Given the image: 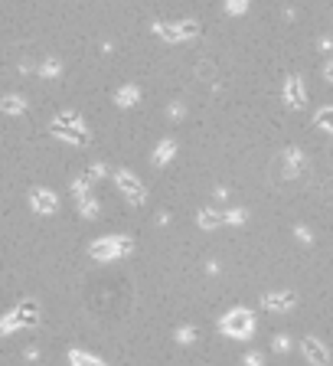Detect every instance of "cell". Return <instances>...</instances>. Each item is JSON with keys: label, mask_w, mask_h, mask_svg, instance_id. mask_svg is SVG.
I'll list each match as a JSON object with an SVG mask.
<instances>
[{"label": "cell", "mask_w": 333, "mask_h": 366, "mask_svg": "<svg viewBox=\"0 0 333 366\" xmlns=\"http://www.w3.org/2000/svg\"><path fill=\"white\" fill-rule=\"evenodd\" d=\"M222 216H226V226H245L252 213L245 206H232V209H222Z\"/></svg>", "instance_id": "8fae6325"}, {"label": "cell", "mask_w": 333, "mask_h": 366, "mask_svg": "<svg viewBox=\"0 0 333 366\" xmlns=\"http://www.w3.org/2000/svg\"><path fill=\"white\" fill-rule=\"evenodd\" d=\"M324 79H327V82H333V59L324 66Z\"/></svg>", "instance_id": "7402d4cb"}, {"label": "cell", "mask_w": 333, "mask_h": 366, "mask_svg": "<svg viewBox=\"0 0 333 366\" xmlns=\"http://www.w3.org/2000/svg\"><path fill=\"white\" fill-rule=\"evenodd\" d=\"M166 114H170V118H180V114H183V105H180V102H170V108H166Z\"/></svg>", "instance_id": "ffe728a7"}, {"label": "cell", "mask_w": 333, "mask_h": 366, "mask_svg": "<svg viewBox=\"0 0 333 366\" xmlns=\"http://www.w3.org/2000/svg\"><path fill=\"white\" fill-rule=\"evenodd\" d=\"M226 10L232 16H242L245 10H249V0H226Z\"/></svg>", "instance_id": "e0dca14e"}, {"label": "cell", "mask_w": 333, "mask_h": 366, "mask_svg": "<svg viewBox=\"0 0 333 366\" xmlns=\"http://www.w3.org/2000/svg\"><path fill=\"white\" fill-rule=\"evenodd\" d=\"M320 49H324V53H330V49H333V39L324 36V39H320Z\"/></svg>", "instance_id": "603a6c76"}, {"label": "cell", "mask_w": 333, "mask_h": 366, "mask_svg": "<svg viewBox=\"0 0 333 366\" xmlns=\"http://www.w3.org/2000/svg\"><path fill=\"white\" fill-rule=\"evenodd\" d=\"M36 209H56V197L53 193H36Z\"/></svg>", "instance_id": "2e32d148"}, {"label": "cell", "mask_w": 333, "mask_h": 366, "mask_svg": "<svg viewBox=\"0 0 333 366\" xmlns=\"http://www.w3.org/2000/svg\"><path fill=\"white\" fill-rule=\"evenodd\" d=\"M114 183H118V190L124 193V197L131 199V203H144L147 199V187L141 180H137L134 174H131V170H118V174H114Z\"/></svg>", "instance_id": "277c9868"}, {"label": "cell", "mask_w": 333, "mask_h": 366, "mask_svg": "<svg viewBox=\"0 0 333 366\" xmlns=\"http://www.w3.org/2000/svg\"><path fill=\"white\" fill-rule=\"evenodd\" d=\"M301 353H304V360L311 366H327L330 363V350H327V343L320 340V337H304L301 340Z\"/></svg>", "instance_id": "5b68a950"}, {"label": "cell", "mask_w": 333, "mask_h": 366, "mask_svg": "<svg viewBox=\"0 0 333 366\" xmlns=\"http://www.w3.org/2000/svg\"><path fill=\"white\" fill-rule=\"evenodd\" d=\"M272 350H274V353H288V350H291V337H288V334H278V337L272 340Z\"/></svg>", "instance_id": "9a60e30c"}, {"label": "cell", "mask_w": 333, "mask_h": 366, "mask_svg": "<svg viewBox=\"0 0 333 366\" xmlns=\"http://www.w3.org/2000/svg\"><path fill=\"white\" fill-rule=\"evenodd\" d=\"M284 105L294 108V112H301V108L307 105V92H304V79L297 76V72L284 76Z\"/></svg>", "instance_id": "8992f818"}, {"label": "cell", "mask_w": 333, "mask_h": 366, "mask_svg": "<svg viewBox=\"0 0 333 366\" xmlns=\"http://www.w3.org/2000/svg\"><path fill=\"white\" fill-rule=\"evenodd\" d=\"M154 33H157L164 43H189V39L199 36V23L197 20H180V23H154Z\"/></svg>", "instance_id": "7a4b0ae2"}, {"label": "cell", "mask_w": 333, "mask_h": 366, "mask_svg": "<svg viewBox=\"0 0 333 366\" xmlns=\"http://www.w3.org/2000/svg\"><path fill=\"white\" fill-rule=\"evenodd\" d=\"M281 167H284V177H301L304 170H307V154H304L301 147H284Z\"/></svg>", "instance_id": "ba28073f"}, {"label": "cell", "mask_w": 333, "mask_h": 366, "mask_svg": "<svg viewBox=\"0 0 333 366\" xmlns=\"http://www.w3.org/2000/svg\"><path fill=\"white\" fill-rule=\"evenodd\" d=\"M317 128L327 131V134H333V105H327L317 112Z\"/></svg>", "instance_id": "4fadbf2b"}, {"label": "cell", "mask_w": 333, "mask_h": 366, "mask_svg": "<svg viewBox=\"0 0 333 366\" xmlns=\"http://www.w3.org/2000/svg\"><path fill=\"white\" fill-rule=\"evenodd\" d=\"M177 340H180V343H193V340H197V330H193V327H180V330H177Z\"/></svg>", "instance_id": "d6986e66"}, {"label": "cell", "mask_w": 333, "mask_h": 366, "mask_svg": "<svg viewBox=\"0 0 333 366\" xmlns=\"http://www.w3.org/2000/svg\"><path fill=\"white\" fill-rule=\"evenodd\" d=\"M294 239H297V242H304V245H311L314 242V232H311V229H304V226H294Z\"/></svg>", "instance_id": "ac0fdd59"}, {"label": "cell", "mask_w": 333, "mask_h": 366, "mask_svg": "<svg viewBox=\"0 0 333 366\" xmlns=\"http://www.w3.org/2000/svg\"><path fill=\"white\" fill-rule=\"evenodd\" d=\"M219 330L226 337H232V340H249L255 334V314L249 307H232V311H226L219 317Z\"/></svg>", "instance_id": "6da1fadb"}, {"label": "cell", "mask_w": 333, "mask_h": 366, "mask_svg": "<svg viewBox=\"0 0 333 366\" xmlns=\"http://www.w3.org/2000/svg\"><path fill=\"white\" fill-rule=\"evenodd\" d=\"M72 366H105L99 357H91V353H82V350H76L72 353Z\"/></svg>", "instance_id": "5bb4252c"}, {"label": "cell", "mask_w": 333, "mask_h": 366, "mask_svg": "<svg viewBox=\"0 0 333 366\" xmlns=\"http://www.w3.org/2000/svg\"><path fill=\"white\" fill-rule=\"evenodd\" d=\"M197 222H199V229H219V226H226V216H222V209H199Z\"/></svg>", "instance_id": "30bf717a"}, {"label": "cell", "mask_w": 333, "mask_h": 366, "mask_svg": "<svg viewBox=\"0 0 333 366\" xmlns=\"http://www.w3.org/2000/svg\"><path fill=\"white\" fill-rule=\"evenodd\" d=\"M137 99H141V89H137V85H124V89L118 92V95H114V102H118L121 108L137 105Z\"/></svg>", "instance_id": "7c38bea8"}, {"label": "cell", "mask_w": 333, "mask_h": 366, "mask_svg": "<svg viewBox=\"0 0 333 366\" xmlns=\"http://www.w3.org/2000/svg\"><path fill=\"white\" fill-rule=\"evenodd\" d=\"M294 301H297V297L291 295V291H265V295H262V307H265V311H272V314L294 311Z\"/></svg>", "instance_id": "52a82bcc"}, {"label": "cell", "mask_w": 333, "mask_h": 366, "mask_svg": "<svg viewBox=\"0 0 333 366\" xmlns=\"http://www.w3.org/2000/svg\"><path fill=\"white\" fill-rule=\"evenodd\" d=\"M242 363H245V366H262V357H258V353H245Z\"/></svg>", "instance_id": "44dd1931"}, {"label": "cell", "mask_w": 333, "mask_h": 366, "mask_svg": "<svg viewBox=\"0 0 333 366\" xmlns=\"http://www.w3.org/2000/svg\"><path fill=\"white\" fill-rule=\"evenodd\" d=\"M131 245L134 242H131L128 236H105V239H99V242H91V259L114 262V259H121V255H128Z\"/></svg>", "instance_id": "3957f363"}, {"label": "cell", "mask_w": 333, "mask_h": 366, "mask_svg": "<svg viewBox=\"0 0 333 366\" xmlns=\"http://www.w3.org/2000/svg\"><path fill=\"white\" fill-rule=\"evenodd\" d=\"M174 157H177V141H174V137H164V141L154 147V154H151L154 167H166Z\"/></svg>", "instance_id": "9c48e42d"}]
</instances>
